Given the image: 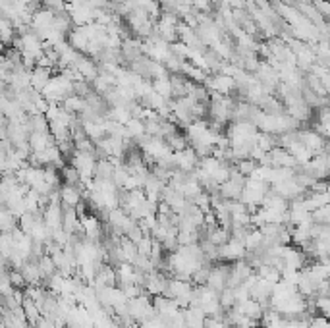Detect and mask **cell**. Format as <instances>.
Wrapping results in <instances>:
<instances>
[{
  "label": "cell",
  "instance_id": "ba28073f",
  "mask_svg": "<svg viewBox=\"0 0 330 328\" xmlns=\"http://www.w3.org/2000/svg\"><path fill=\"white\" fill-rule=\"evenodd\" d=\"M112 174H114V164L106 160V158H100L95 164V180H112Z\"/></svg>",
  "mask_w": 330,
  "mask_h": 328
},
{
  "label": "cell",
  "instance_id": "5b68a950",
  "mask_svg": "<svg viewBox=\"0 0 330 328\" xmlns=\"http://www.w3.org/2000/svg\"><path fill=\"white\" fill-rule=\"evenodd\" d=\"M52 77V70L48 68H41V66H35L29 74V87L35 89L37 93H41L44 89V85L48 83V79Z\"/></svg>",
  "mask_w": 330,
  "mask_h": 328
},
{
  "label": "cell",
  "instance_id": "30bf717a",
  "mask_svg": "<svg viewBox=\"0 0 330 328\" xmlns=\"http://www.w3.org/2000/svg\"><path fill=\"white\" fill-rule=\"evenodd\" d=\"M37 266H39V270H41L43 280H46V278H50L52 274L58 272L56 266H54V262H52V259H50V255H46V253H44L43 257L37 259Z\"/></svg>",
  "mask_w": 330,
  "mask_h": 328
},
{
  "label": "cell",
  "instance_id": "7c38bea8",
  "mask_svg": "<svg viewBox=\"0 0 330 328\" xmlns=\"http://www.w3.org/2000/svg\"><path fill=\"white\" fill-rule=\"evenodd\" d=\"M218 303L222 307V311H228L236 305V297H234V288H224L222 292H218Z\"/></svg>",
  "mask_w": 330,
  "mask_h": 328
},
{
  "label": "cell",
  "instance_id": "8992f818",
  "mask_svg": "<svg viewBox=\"0 0 330 328\" xmlns=\"http://www.w3.org/2000/svg\"><path fill=\"white\" fill-rule=\"evenodd\" d=\"M27 143H29V151L31 153H39V151L46 149L48 145H52L54 139H52V135L48 131H31Z\"/></svg>",
  "mask_w": 330,
  "mask_h": 328
},
{
  "label": "cell",
  "instance_id": "9a60e30c",
  "mask_svg": "<svg viewBox=\"0 0 330 328\" xmlns=\"http://www.w3.org/2000/svg\"><path fill=\"white\" fill-rule=\"evenodd\" d=\"M8 278H10V284L14 290H23V288L27 286L25 284V280H23L20 268H10V270H8Z\"/></svg>",
  "mask_w": 330,
  "mask_h": 328
},
{
  "label": "cell",
  "instance_id": "52a82bcc",
  "mask_svg": "<svg viewBox=\"0 0 330 328\" xmlns=\"http://www.w3.org/2000/svg\"><path fill=\"white\" fill-rule=\"evenodd\" d=\"M205 313L201 307H187L184 309L186 328H205Z\"/></svg>",
  "mask_w": 330,
  "mask_h": 328
},
{
  "label": "cell",
  "instance_id": "3957f363",
  "mask_svg": "<svg viewBox=\"0 0 330 328\" xmlns=\"http://www.w3.org/2000/svg\"><path fill=\"white\" fill-rule=\"evenodd\" d=\"M245 247H243L242 241H236V240H228L224 245L218 247V261L220 262H234V261H240L245 257Z\"/></svg>",
  "mask_w": 330,
  "mask_h": 328
},
{
  "label": "cell",
  "instance_id": "8fae6325",
  "mask_svg": "<svg viewBox=\"0 0 330 328\" xmlns=\"http://www.w3.org/2000/svg\"><path fill=\"white\" fill-rule=\"evenodd\" d=\"M62 180H64V184H66V186L81 187V178H79V172H77L72 164L62 168Z\"/></svg>",
  "mask_w": 330,
  "mask_h": 328
},
{
  "label": "cell",
  "instance_id": "9c48e42d",
  "mask_svg": "<svg viewBox=\"0 0 330 328\" xmlns=\"http://www.w3.org/2000/svg\"><path fill=\"white\" fill-rule=\"evenodd\" d=\"M261 243H263V234L259 232V228H251L245 234V240H243L245 251H255V249H259Z\"/></svg>",
  "mask_w": 330,
  "mask_h": 328
},
{
  "label": "cell",
  "instance_id": "7a4b0ae2",
  "mask_svg": "<svg viewBox=\"0 0 330 328\" xmlns=\"http://www.w3.org/2000/svg\"><path fill=\"white\" fill-rule=\"evenodd\" d=\"M172 160H174V166L182 172H193L199 164V156L195 154V151L191 147H187L184 151H172Z\"/></svg>",
  "mask_w": 330,
  "mask_h": 328
},
{
  "label": "cell",
  "instance_id": "6da1fadb",
  "mask_svg": "<svg viewBox=\"0 0 330 328\" xmlns=\"http://www.w3.org/2000/svg\"><path fill=\"white\" fill-rule=\"evenodd\" d=\"M299 143L307 149L311 154H319L326 151V137H322L315 130H301L299 131Z\"/></svg>",
  "mask_w": 330,
  "mask_h": 328
},
{
  "label": "cell",
  "instance_id": "4fadbf2b",
  "mask_svg": "<svg viewBox=\"0 0 330 328\" xmlns=\"http://www.w3.org/2000/svg\"><path fill=\"white\" fill-rule=\"evenodd\" d=\"M311 220H313V224H330V207L328 205L315 208V210L311 212Z\"/></svg>",
  "mask_w": 330,
  "mask_h": 328
},
{
  "label": "cell",
  "instance_id": "277c9868",
  "mask_svg": "<svg viewBox=\"0 0 330 328\" xmlns=\"http://www.w3.org/2000/svg\"><path fill=\"white\" fill-rule=\"evenodd\" d=\"M83 201V191L77 186H64L60 187V205L68 208H76Z\"/></svg>",
  "mask_w": 330,
  "mask_h": 328
},
{
  "label": "cell",
  "instance_id": "5bb4252c",
  "mask_svg": "<svg viewBox=\"0 0 330 328\" xmlns=\"http://www.w3.org/2000/svg\"><path fill=\"white\" fill-rule=\"evenodd\" d=\"M259 164L255 162V160H251V158H243V160H238V164H236V170L240 172L242 176H245V178H249V176L255 172V168H257Z\"/></svg>",
  "mask_w": 330,
  "mask_h": 328
}]
</instances>
